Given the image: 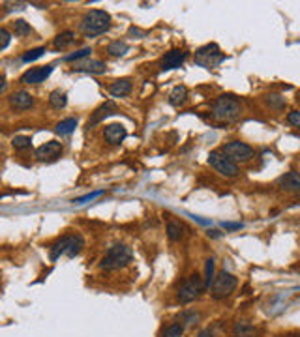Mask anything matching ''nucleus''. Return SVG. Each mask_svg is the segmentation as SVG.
<instances>
[{
    "label": "nucleus",
    "instance_id": "nucleus-1",
    "mask_svg": "<svg viewBox=\"0 0 300 337\" xmlns=\"http://www.w3.org/2000/svg\"><path fill=\"white\" fill-rule=\"evenodd\" d=\"M111 28V15L105 10H90L81 19V32L85 38H96Z\"/></svg>",
    "mask_w": 300,
    "mask_h": 337
},
{
    "label": "nucleus",
    "instance_id": "nucleus-2",
    "mask_svg": "<svg viewBox=\"0 0 300 337\" xmlns=\"http://www.w3.org/2000/svg\"><path fill=\"white\" fill-rule=\"evenodd\" d=\"M131 259H133V253H131V249H129L128 245H124V243H115V245H111L107 251H105L101 263H100V268L105 270V272L120 270V268L128 266V264L131 263Z\"/></svg>",
    "mask_w": 300,
    "mask_h": 337
},
{
    "label": "nucleus",
    "instance_id": "nucleus-3",
    "mask_svg": "<svg viewBox=\"0 0 300 337\" xmlns=\"http://www.w3.org/2000/svg\"><path fill=\"white\" fill-rule=\"evenodd\" d=\"M240 101L235 96L224 94L220 96L212 103V118L220 120V122H233L240 116Z\"/></svg>",
    "mask_w": 300,
    "mask_h": 337
},
{
    "label": "nucleus",
    "instance_id": "nucleus-4",
    "mask_svg": "<svg viewBox=\"0 0 300 337\" xmlns=\"http://www.w3.org/2000/svg\"><path fill=\"white\" fill-rule=\"evenodd\" d=\"M236 285H238V279L235 275L222 270L218 275H214V279H212V283H210L208 289H210V294H212L214 300H224V298L235 292Z\"/></svg>",
    "mask_w": 300,
    "mask_h": 337
},
{
    "label": "nucleus",
    "instance_id": "nucleus-5",
    "mask_svg": "<svg viewBox=\"0 0 300 337\" xmlns=\"http://www.w3.org/2000/svg\"><path fill=\"white\" fill-rule=\"evenodd\" d=\"M225 60V53H222V49L216 43H206L203 47H199L195 51V64L201 68H216Z\"/></svg>",
    "mask_w": 300,
    "mask_h": 337
},
{
    "label": "nucleus",
    "instance_id": "nucleus-6",
    "mask_svg": "<svg viewBox=\"0 0 300 337\" xmlns=\"http://www.w3.org/2000/svg\"><path fill=\"white\" fill-rule=\"evenodd\" d=\"M203 292H204L203 277L193 274L190 279H186V281L178 287L176 296H178V302H180V304H192V302H195Z\"/></svg>",
    "mask_w": 300,
    "mask_h": 337
},
{
    "label": "nucleus",
    "instance_id": "nucleus-7",
    "mask_svg": "<svg viewBox=\"0 0 300 337\" xmlns=\"http://www.w3.org/2000/svg\"><path fill=\"white\" fill-rule=\"evenodd\" d=\"M208 165L214 168L218 174L225 176V178H233V176H236V174L240 172V170H238V165L233 163L222 150H212V152L208 154Z\"/></svg>",
    "mask_w": 300,
    "mask_h": 337
},
{
    "label": "nucleus",
    "instance_id": "nucleus-8",
    "mask_svg": "<svg viewBox=\"0 0 300 337\" xmlns=\"http://www.w3.org/2000/svg\"><path fill=\"white\" fill-rule=\"evenodd\" d=\"M222 152H224L227 158L231 159L233 163H236V161H240V163H246V161H250V159L253 158V148L250 146V144H246V143H240V141H231V143H227L224 148H222Z\"/></svg>",
    "mask_w": 300,
    "mask_h": 337
},
{
    "label": "nucleus",
    "instance_id": "nucleus-9",
    "mask_svg": "<svg viewBox=\"0 0 300 337\" xmlns=\"http://www.w3.org/2000/svg\"><path fill=\"white\" fill-rule=\"evenodd\" d=\"M62 152H64L62 143H58V141H49V143H45V144L36 148L34 158L38 159V161H47V163H51V161H56V159L60 158Z\"/></svg>",
    "mask_w": 300,
    "mask_h": 337
},
{
    "label": "nucleus",
    "instance_id": "nucleus-10",
    "mask_svg": "<svg viewBox=\"0 0 300 337\" xmlns=\"http://www.w3.org/2000/svg\"><path fill=\"white\" fill-rule=\"evenodd\" d=\"M188 58V53L184 49H171L169 53H165V56L161 58V70L163 72H171L180 68Z\"/></svg>",
    "mask_w": 300,
    "mask_h": 337
},
{
    "label": "nucleus",
    "instance_id": "nucleus-11",
    "mask_svg": "<svg viewBox=\"0 0 300 337\" xmlns=\"http://www.w3.org/2000/svg\"><path fill=\"white\" fill-rule=\"evenodd\" d=\"M51 73H53V66L32 68V70H28V72H25V73L21 75V83L23 84H40Z\"/></svg>",
    "mask_w": 300,
    "mask_h": 337
},
{
    "label": "nucleus",
    "instance_id": "nucleus-12",
    "mask_svg": "<svg viewBox=\"0 0 300 337\" xmlns=\"http://www.w3.org/2000/svg\"><path fill=\"white\" fill-rule=\"evenodd\" d=\"M8 101L13 111H28L34 107V96L26 90H17L8 97Z\"/></svg>",
    "mask_w": 300,
    "mask_h": 337
},
{
    "label": "nucleus",
    "instance_id": "nucleus-13",
    "mask_svg": "<svg viewBox=\"0 0 300 337\" xmlns=\"http://www.w3.org/2000/svg\"><path fill=\"white\" fill-rule=\"evenodd\" d=\"M117 113V103L113 101V99H109V101H105V103H101V105L98 107L96 111L90 115V118H88V122H86V126L88 127H94L98 126L100 122H103L107 116L115 115Z\"/></svg>",
    "mask_w": 300,
    "mask_h": 337
},
{
    "label": "nucleus",
    "instance_id": "nucleus-14",
    "mask_svg": "<svg viewBox=\"0 0 300 337\" xmlns=\"http://www.w3.org/2000/svg\"><path fill=\"white\" fill-rule=\"evenodd\" d=\"M126 135H128V131L122 124H109L103 129V137L109 144H120L126 139Z\"/></svg>",
    "mask_w": 300,
    "mask_h": 337
},
{
    "label": "nucleus",
    "instance_id": "nucleus-15",
    "mask_svg": "<svg viewBox=\"0 0 300 337\" xmlns=\"http://www.w3.org/2000/svg\"><path fill=\"white\" fill-rule=\"evenodd\" d=\"M74 72L79 73H92V75H101L107 72V66L103 60H86V62L75 64Z\"/></svg>",
    "mask_w": 300,
    "mask_h": 337
},
{
    "label": "nucleus",
    "instance_id": "nucleus-16",
    "mask_svg": "<svg viewBox=\"0 0 300 337\" xmlns=\"http://www.w3.org/2000/svg\"><path fill=\"white\" fill-rule=\"evenodd\" d=\"M278 186L281 188V190L297 193V191L300 190L299 172H297V170H289V172H285V174H283L281 178H278Z\"/></svg>",
    "mask_w": 300,
    "mask_h": 337
},
{
    "label": "nucleus",
    "instance_id": "nucleus-17",
    "mask_svg": "<svg viewBox=\"0 0 300 337\" xmlns=\"http://www.w3.org/2000/svg\"><path fill=\"white\" fill-rule=\"evenodd\" d=\"M70 243H72V234L70 236H62L60 240H56V242L51 245V251H49V259L51 261H58L60 259V255H64V253H68V249H70Z\"/></svg>",
    "mask_w": 300,
    "mask_h": 337
},
{
    "label": "nucleus",
    "instance_id": "nucleus-18",
    "mask_svg": "<svg viewBox=\"0 0 300 337\" xmlns=\"http://www.w3.org/2000/svg\"><path fill=\"white\" fill-rule=\"evenodd\" d=\"M233 337H257V328L248 320H238L233 326Z\"/></svg>",
    "mask_w": 300,
    "mask_h": 337
},
{
    "label": "nucleus",
    "instance_id": "nucleus-19",
    "mask_svg": "<svg viewBox=\"0 0 300 337\" xmlns=\"http://www.w3.org/2000/svg\"><path fill=\"white\" fill-rule=\"evenodd\" d=\"M188 96H190V92H188V88H186L184 84L175 86V88L171 90V94H169V105L182 107L184 103L188 101Z\"/></svg>",
    "mask_w": 300,
    "mask_h": 337
},
{
    "label": "nucleus",
    "instance_id": "nucleus-20",
    "mask_svg": "<svg viewBox=\"0 0 300 337\" xmlns=\"http://www.w3.org/2000/svg\"><path fill=\"white\" fill-rule=\"evenodd\" d=\"M131 88H133L131 79H118V81H115V83L111 84L109 92H111L113 97H124V96H128L131 92Z\"/></svg>",
    "mask_w": 300,
    "mask_h": 337
},
{
    "label": "nucleus",
    "instance_id": "nucleus-21",
    "mask_svg": "<svg viewBox=\"0 0 300 337\" xmlns=\"http://www.w3.org/2000/svg\"><path fill=\"white\" fill-rule=\"evenodd\" d=\"M75 43V32L74 30H64L60 32L56 38L53 40V47L56 51H62V49H68Z\"/></svg>",
    "mask_w": 300,
    "mask_h": 337
},
{
    "label": "nucleus",
    "instance_id": "nucleus-22",
    "mask_svg": "<svg viewBox=\"0 0 300 337\" xmlns=\"http://www.w3.org/2000/svg\"><path fill=\"white\" fill-rule=\"evenodd\" d=\"M184 236V225L178 221H169L167 223V238L171 242H180Z\"/></svg>",
    "mask_w": 300,
    "mask_h": 337
},
{
    "label": "nucleus",
    "instance_id": "nucleus-23",
    "mask_svg": "<svg viewBox=\"0 0 300 337\" xmlns=\"http://www.w3.org/2000/svg\"><path fill=\"white\" fill-rule=\"evenodd\" d=\"M77 127V118H66L56 124V133L58 135H72Z\"/></svg>",
    "mask_w": 300,
    "mask_h": 337
},
{
    "label": "nucleus",
    "instance_id": "nucleus-24",
    "mask_svg": "<svg viewBox=\"0 0 300 337\" xmlns=\"http://www.w3.org/2000/svg\"><path fill=\"white\" fill-rule=\"evenodd\" d=\"M49 103L54 109H64L66 103H68V94H66L64 90H53L49 94Z\"/></svg>",
    "mask_w": 300,
    "mask_h": 337
},
{
    "label": "nucleus",
    "instance_id": "nucleus-25",
    "mask_svg": "<svg viewBox=\"0 0 300 337\" xmlns=\"http://www.w3.org/2000/svg\"><path fill=\"white\" fill-rule=\"evenodd\" d=\"M85 247V240H83V236L81 234H72V243H70V249H68V257L70 259H75L79 253H81V249Z\"/></svg>",
    "mask_w": 300,
    "mask_h": 337
},
{
    "label": "nucleus",
    "instance_id": "nucleus-26",
    "mask_svg": "<svg viewBox=\"0 0 300 337\" xmlns=\"http://www.w3.org/2000/svg\"><path fill=\"white\" fill-rule=\"evenodd\" d=\"M128 51H129V45L126 42H120V40L111 42L107 45V53L111 54V56H124Z\"/></svg>",
    "mask_w": 300,
    "mask_h": 337
},
{
    "label": "nucleus",
    "instance_id": "nucleus-27",
    "mask_svg": "<svg viewBox=\"0 0 300 337\" xmlns=\"http://www.w3.org/2000/svg\"><path fill=\"white\" fill-rule=\"evenodd\" d=\"M265 101H267V105L270 107V109H274V111H281V109H285V105H287L285 97L281 94H268L267 97H265Z\"/></svg>",
    "mask_w": 300,
    "mask_h": 337
},
{
    "label": "nucleus",
    "instance_id": "nucleus-28",
    "mask_svg": "<svg viewBox=\"0 0 300 337\" xmlns=\"http://www.w3.org/2000/svg\"><path fill=\"white\" fill-rule=\"evenodd\" d=\"M13 32H15L17 38H25V36H30L32 34V26L26 21H23V19H17V21L13 23Z\"/></svg>",
    "mask_w": 300,
    "mask_h": 337
},
{
    "label": "nucleus",
    "instance_id": "nucleus-29",
    "mask_svg": "<svg viewBox=\"0 0 300 337\" xmlns=\"http://www.w3.org/2000/svg\"><path fill=\"white\" fill-rule=\"evenodd\" d=\"M214 259H208L206 261V268H204V279H203V283H204V290H208V287H210V283H212V279H214Z\"/></svg>",
    "mask_w": 300,
    "mask_h": 337
},
{
    "label": "nucleus",
    "instance_id": "nucleus-30",
    "mask_svg": "<svg viewBox=\"0 0 300 337\" xmlns=\"http://www.w3.org/2000/svg\"><path fill=\"white\" fill-rule=\"evenodd\" d=\"M30 144H32V139L26 135H15L11 139V146L15 150H26V148H30Z\"/></svg>",
    "mask_w": 300,
    "mask_h": 337
},
{
    "label": "nucleus",
    "instance_id": "nucleus-31",
    "mask_svg": "<svg viewBox=\"0 0 300 337\" xmlns=\"http://www.w3.org/2000/svg\"><path fill=\"white\" fill-rule=\"evenodd\" d=\"M47 53V49L45 47H36V49H32V51H28V53L23 54V62H34V60H38L40 56H43V54Z\"/></svg>",
    "mask_w": 300,
    "mask_h": 337
},
{
    "label": "nucleus",
    "instance_id": "nucleus-32",
    "mask_svg": "<svg viewBox=\"0 0 300 337\" xmlns=\"http://www.w3.org/2000/svg\"><path fill=\"white\" fill-rule=\"evenodd\" d=\"M184 336V326L182 324H171L163 330L161 337H182Z\"/></svg>",
    "mask_w": 300,
    "mask_h": 337
},
{
    "label": "nucleus",
    "instance_id": "nucleus-33",
    "mask_svg": "<svg viewBox=\"0 0 300 337\" xmlns=\"http://www.w3.org/2000/svg\"><path fill=\"white\" fill-rule=\"evenodd\" d=\"M90 53H92V49H90V47H85V49H81V51H77V53L68 54L64 60L66 62H74V60H79V58H85V56H88Z\"/></svg>",
    "mask_w": 300,
    "mask_h": 337
},
{
    "label": "nucleus",
    "instance_id": "nucleus-34",
    "mask_svg": "<svg viewBox=\"0 0 300 337\" xmlns=\"http://www.w3.org/2000/svg\"><path fill=\"white\" fill-rule=\"evenodd\" d=\"M103 191H94V193H86V195H83V197H77V199H74L75 204H85V202H88V200H94L96 197H100Z\"/></svg>",
    "mask_w": 300,
    "mask_h": 337
},
{
    "label": "nucleus",
    "instance_id": "nucleus-35",
    "mask_svg": "<svg viewBox=\"0 0 300 337\" xmlns=\"http://www.w3.org/2000/svg\"><path fill=\"white\" fill-rule=\"evenodd\" d=\"M10 42H11V34L6 28H0V51L6 49L10 45Z\"/></svg>",
    "mask_w": 300,
    "mask_h": 337
},
{
    "label": "nucleus",
    "instance_id": "nucleus-36",
    "mask_svg": "<svg viewBox=\"0 0 300 337\" xmlns=\"http://www.w3.org/2000/svg\"><path fill=\"white\" fill-rule=\"evenodd\" d=\"M287 122H289L293 127H299L300 126V113L299 111H291L287 115Z\"/></svg>",
    "mask_w": 300,
    "mask_h": 337
},
{
    "label": "nucleus",
    "instance_id": "nucleus-37",
    "mask_svg": "<svg viewBox=\"0 0 300 337\" xmlns=\"http://www.w3.org/2000/svg\"><path fill=\"white\" fill-rule=\"evenodd\" d=\"M25 6L26 4H23V2H15V4H8V10H25Z\"/></svg>",
    "mask_w": 300,
    "mask_h": 337
},
{
    "label": "nucleus",
    "instance_id": "nucleus-38",
    "mask_svg": "<svg viewBox=\"0 0 300 337\" xmlns=\"http://www.w3.org/2000/svg\"><path fill=\"white\" fill-rule=\"evenodd\" d=\"M6 88H8V81H6V77H4V75H0V94H2Z\"/></svg>",
    "mask_w": 300,
    "mask_h": 337
},
{
    "label": "nucleus",
    "instance_id": "nucleus-39",
    "mask_svg": "<svg viewBox=\"0 0 300 337\" xmlns=\"http://www.w3.org/2000/svg\"><path fill=\"white\" fill-rule=\"evenodd\" d=\"M197 337H214V334H212L208 328H204V330H201V332L197 334Z\"/></svg>",
    "mask_w": 300,
    "mask_h": 337
},
{
    "label": "nucleus",
    "instance_id": "nucleus-40",
    "mask_svg": "<svg viewBox=\"0 0 300 337\" xmlns=\"http://www.w3.org/2000/svg\"><path fill=\"white\" fill-rule=\"evenodd\" d=\"M224 227H225V229H231V231H235V229H240L242 225H240V223H224Z\"/></svg>",
    "mask_w": 300,
    "mask_h": 337
},
{
    "label": "nucleus",
    "instance_id": "nucleus-41",
    "mask_svg": "<svg viewBox=\"0 0 300 337\" xmlns=\"http://www.w3.org/2000/svg\"><path fill=\"white\" fill-rule=\"evenodd\" d=\"M129 34H135V36H145V32H141L139 28H129Z\"/></svg>",
    "mask_w": 300,
    "mask_h": 337
}]
</instances>
